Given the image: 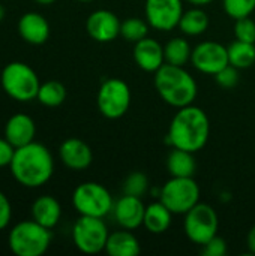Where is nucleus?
Masks as SVG:
<instances>
[{"mask_svg":"<svg viewBox=\"0 0 255 256\" xmlns=\"http://www.w3.org/2000/svg\"><path fill=\"white\" fill-rule=\"evenodd\" d=\"M210 122L207 114L195 105L179 108L168 128V141L174 148L197 153L209 141Z\"/></svg>","mask_w":255,"mask_h":256,"instance_id":"nucleus-1","label":"nucleus"},{"mask_svg":"<svg viewBox=\"0 0 255 256\" xmlns=\"http://www.w3.org/2000/svg\"><path fill=\"white\" fill-rule=\"evenodd\" d=\"M14 178L24 188L44 186L54 172V160L50 150L41 142H30L15 148L14 159L9 165Z\"/></svg>","mask_w":255,"mask_h":256,"instance_id":"nucleus-2","label":"nucleus"},{"mask_svg":"<svg viewBox=\"0 0 255 256\" xmlns=\"http://www.w3.org/2000/svg\"><path fill=\"white\" fill-rule=\"evenodd\" d=\"M155 87L161 99L177 110L192 105L198 93L194 76L183 66L168 63L155 72Z\"/></svg>","mask_w":255,"mask_h":256,"instance_id":"nucleus-3","label":"nucleus"},{"mask_svg":"<svg viewBox=\"0 0 255 256\" xmlns=\"http://www.w3.org/2000/svg\"><path fill=\"white\" fill-rule=\"evenodd\" d=\"M8 243L14 255L41 256L51 244V230L36 220H24L11 230Z\"/></svg>","mask_w":255,"mask_h":256,"instance_id":"nucleus-4","label":"nucleus"},{"mask_svg":"<svg viewBox=\"0 0 255 256\" xmlns=\"http://www.w3.org/2000/svg\"><path fill=\"white\" fill-rule=\"evenodd\" d=\"M0 84L5 93L18 102L36 99L41 87L36 72L23 62L8 63L2 70Z\"/></svg>","mask_w":255,"mask_h":256,"instance_id":"nucleus-5","label":"nucleus"},{"mask_svg":"<svg viewBox=\"0 0 255 256\" xmlns=\"http://www.w3.org/2000/svg\"><path fill=\"white\" fill-rule=\"evenodd\" d=\"M200 186L194 177H171L159 190V201L173 214H186L200 202Z\"/></svg>","mask_w":255,"mask_h":256,"instance_id":"nucleus-6","label":"nucleus"},{"mask_svg":"<svg viewBox=\"0 0 255 256\" xmlns=\"http://www.w3.org/2000/svg\"><path fill=\"white\" fill-rule=\"evenodd\" d=\"M72 206L80 216L104 219L113 213L114 201L105 186L95 182H86L75 188L72 194Z\"/></svg>","mask_w":255,"mask_h":256,"instance_id":"nucleus-7","label":"nucleus"},{"mask_svg":"<svg viewBox=\"0 0 255 256\" xmlns=\"http://www.w3.org/2000/svg\"><path fill=\"white\" fill-rule=\"evenodd\" d=\"M108 236L110 232L102 218L80 216L72 228L74 244L86 255H96L105 250Z\"/></svg>","mask_w":255,"mask_h":256,"instance_id":"nucleus-8","label":"nucleus"},{"mask_svg":"<svg viewBox=\"0 0 255 256\" xmlns=\"http://www.w3.org/2000/svg\"><path fill=\"white\" fill-rule=\"evenodd\" d=\"M96 104L99 112L110 120L123 117L131 106V88L119 78L105 80L96 96Z\"/></svg>","mask_w":255,"mask_h":256,"instance_id":"nucleus-9","label":"nucleus"},{"mask_svg":"<svg viewBox=\"0 0 255 256\" xmlns=\"http://www.w3.org/2000/svg\"><path fill=\"white\" fill-rule=\"evenodd\" d=\"M183 228L186 237L192 243L203 246L212 237L218 236V228H219L218 213L212 206L198 202L185 214Z\"/></svg>","mask_w":255,"mask_h":256,"instance_id":"nucleus-10","label":"nucleus"},{"mask_svg":"<svg viewBox=\"0 0 255 256\" xmlns=\"http://www.w3.org/2000/svg\"><path fill=\"white\" fill-rule=\"evenodd\" d=\"M146 21L158 32H171L183 15L182 0H146Z\"/></svg>","mask_w":255,"mask_h":256,"instance_id":"nucleus-11","label":"nucleus"},{"mask_svg":"<svg viewBox=\"0 0 255 256\" xmlns=\"http://www.w3.org/2000/svg\"><path fill=\"white\" fill-rule=\"evenodd\" d=\"M191 63L194 64V68L197 70H200L203 74L215 75L230 63L227 46H224L222 44L215 42V40L200 42L192 50Z\"/></svg>","mask_w":255,"mask_h":256,"instance_id":"nucleus-12","label":"nucleus"},{"mask_svg":"<svg viewBox=\"0 0 255 256\" xmlns=\"http://www.w3.org/2000/svg\"><path fill=\"white\" fill-rule=\"evenodd\" d=\"M120 20L108 9H98L87 16L86 30L89 36L101 44L114 40L120 34Z\"/></svg>","mask_w":255,"mask_h":256,"instance_id":"nucleus-13","label":"nucleus"},{"mask_svg":"<svg viewBox=\"0 0 255 256\" xmlns=\"http://www.w3.org/2000/svg\"><path fill=\"white\" fill-rule=\"evenodd\" d=\"M144 213H146V206L143 202V198L125 195V194L114 202L113 207V216L117 225L129 231H134L143 225Z\"/></svg>","mask_w":255,"mask_h":256,"instance_id":"nucleus-14","label":"nucleus"},{"mask_svg":"<svg viewBox=\"0 0 255 256\" xmlns=\"http://www.w3.org/2000/svg\"><path fill=\"white\" fill-rule=\"evenodd\" d=\"M59 156L63 165L74 171L87 170L93 162L92 148L78 138H68L63 141L59 148Z\"/></svg>","mask_w":255,"mask_h":256,"instance_id":"nucleus-15","label":"nucleus"},{"mask_svg":"<svg viewBox=\"0 0 255 256\" xmlns=\"http://www.w3.org/2000/svg\"><path fill=\"white\" fill-rule=\"evenodd\" d=\"M134 60L140 69L146 72H156L165 64L164 46L153 38L146 36L134 45Z\"/></svg>","mask_w":255,"mask_h":256,"instance_id":"nucleus-16","label":"nucleus"},{"mask_svg":"<svg viewBox=\"0 0 255 256\" xmlns=\"http://www.w3.org/2000/svg\"><path fill=\"white\" fill-rule=\"evenodd\" d=\"M36 124L27 114H14L5 124V138L15 147L20 148L35 141Z\"/></svg>","mask_w":255,"mask_h":256,"instance_id":"nucleus-17","label":"nucleus"},{"mask_svg":"<svg viewBox=\"0 0 255 256\" xmlns=\"http://www.w3.org/2000/svg\"><path fill=\"white\" fill-rule=\"evenodd\" d=\"M20 36L30 45H42L50 38V24L38 12H27L18 21Z\"/></svg>","mask_w":255,"mask_h":256,"instance_id":"nucleus-18","label":"nucleus"},{"mask_svg":"<svg viewBox=\"0 0 255 256\" xmlns=\"http://www.w3.org/2000/svg\"><path fill=\"white\" fill-rule=\"evenodd\" d=\"M32 218L42 226L53 230L62 218V207L54 196L42 195L32 204Z\"/></svg>","mask_w":255,"mask_h":256,"instance_id":"nucleus-19","label":"nucleus"},{"mask_svg":"<svg viewBox=\"0 0 255 256\" xmlns=\"http://www.w3.org/2000/svg\"><path fill=\"white\" fill-rule=\"evenodd\" d=\"M105 252L110 256H138L141 246L138 238L129 230H120L108 236Z\"/></svg>","mask_w":255,"mask_h":256,"instance_id":"nucleus-20","label":"nucleus"},{"mask_svg":"<svg viewBox=\"0 0 255 256\" xmlns=\"http://www.w3.org/2000/svg\"><path fill=\"white\" fill-rule=\"evenodd\" d=\"M173 222V213L161 202H152L146 207L143 226L152 234H164Z\"/></svg>","mask_w":255,"mask_h":256,"instance_id":"nucleus-21","label":"nucleus"},{"mask_svg":"<svg viewBox=\"0 0 255 256\" xmlns=\"http://www.w3.org/2000/svg\"><path fill=\"white\" fill-rule=\"evenodd\" d=\"M167 170L171 177H194L197 170L194 153L173 147L167 158Z\"/></svg>","mask_w":255,"mask_h":256,"instance_id":"nucleus-22","label":"nucleus"},{"mask_svg":"<svg viewBox=\"0 0 255 256\" xmlns=\"http://www.w3.org/2000/svg\"><path fill=\"white\" fill-rule=\"evenodd\" d=\"M209 22L210 20L207 12L200 6H194L183 12L177 27L186 36H200L209 28Z\"/></svg>","mask_w":255,"mask_h":256,"instance_id":"nucleus-23","label":"nucleus"},{"mask_svg":"<svg viewBox=\"0 0 255 256\" xmlns=\"http://www.w3.org/2000/svg\"><path fill=\"white\" fill-rule=\"evenodd\" d=\"M228 62L237 69H248L255 63V44L234 40L227 46Z\"/></svg>","mask_w":255,"mask_h":256,"instance_id":"nucleus-24","label":"nucleus"},{"mask_svg":"<svg viewBox=\"0 0 255 256\" xmlns=\"http://www.w3.org/2000/svg\"><path fill=\"white\" fill-rule=\"evenodd\" d=\"M192 48L185 38H173L164 45V57L165 63L174 66H185L191 62Z\"/></svg>","mask_w":255,"mask_h":256,"instance_id":"nucleus-25","label":"nucleus"},{"mask_svg":"<svg viewBox=\"0 0 255 256\" xmlns=\"http://www.w3.org/2000/svg\"><path fill=\"white\" fill-rule=\"evenodd\" d=\"M36 99L48 108L60 106L66 99V88L60 81H47L41 84Z\"/></svg>","mask_w":255,"mask_h":256,"instance_id":"nucleus-26","label":"nucleus"},{"mask_svg":"<svg viewBox=\"0 0 255 256\" xmlns=\"http://www.w3.org/2000/svg\"><path fill=\"white\" fill-rule=\"evenodd\" d=\"M149 22L141 18H128L120 26V36L128 42H138L149 33Z\"/></svg>","mask_w":255,"mask_h":256,"instance_id":"nucleus-27","label":"nucleus"},{"mask_svg":"<svg viewBox=\"0 0 255 256\" xmlns=\"http://www.w3.org/2000/svg\"><path fill=\"white\" fill-rule=\"evenodd\" d=\"M149 192V178L146 174L135 171L131 172L123 182V194L131 196L143 198Z\"/></svg>","mask_w":255,"mask_h":256,"instance_id":"nucleus-28","label":"nucleus"},{"mask_svg":"<svg viewBox=\"0 0 255 256\" xmlns=\"http://www.w3.org/2000/svg\"><path fill=\"white\" fill-rule=\"evenodd\" d=\"M224 12L236 20L251 16V14L255 10V0H222Z\"/></svg>","mask_w":255,"mask_h":256,"instance_id":"nucleus-29","label":"nucleus"},{"mask_svg":"<svg viewBox=\"0 0 255 256\" xmlns=\"http://www.w3.org/2000/svg\"><path fill=\"white\" fill-rule=\"evenodd\" d=\"M234 36L237 40L255 44V21L249 16L236 20L234 24Z\"/></svg>","mask_w":255,"mask_h":256,"instance_id":"nucleus-30","label":"nucleus"},{"mask_svg":"<svg viewBox=\"0 0 255 256\" xmlns=\"http://www.w3.org/2000/svg\"><path fill=\"white\" fill-rule=\"evenodd\" d=\"M213 76H215V81L222 88H234L239 84V69L230 63L225 68H222L218 74H215Z\"/></svg>","mask_w":255,"mask_h":256,"instance_id":"nucleus-31","label":"nucleus"},{"mask_svg":"<svg viewBox=\"0 0 255 256\" xmlns=\"http://www.w3.org/2000/svg\"><path fill=\"white\" fill-rule=\"evenodd\" d=\"M201 254L204 256H224L227 254V242L222 237L215 236L206 244H203Z\"/></svg>","mask_w":255,"mask_h":256,"instance_id":"nucleus-32","label":"nucleus"},{"mask_svg":"<svg viewBox=\"0 0 255 256\" xmlns=\"http://www.w3.org/2000/svg\"><path fill=\"white\" fill-rule=\"evenodd\" d=\"M15 154V147L6 140L0 138V168L9 166Z\"/></svg>","mask_w":255,"mask_h":256,"instance_id":"nucleus-33","label":"nucleus"},{"mask_svg":"<svg viewBox=\"0 0 255 256\" xmlns=\"http://www.w3.org/2000/svg\"><path fill=\"white\" fill-rule=\"evenodd\" d=\"M11 216H12L11 202H9L8 196L3 192H0V231L5 230L9 225Z\"/></svg>","mask_w":255,"mask_h":256,"instance_id":"nucleus-34","label":"nucleus"},{"mask_svg":"<svg viewBox=\"0 0 255 256\" xmlns=\"http://www.w3.org/2000/svg\"><path fill=\"white\" fill-rule=\"evenodd\" d=\"M246 244H248V249L249 252L255 255V226H252L248 232V237H246Z\"/></svg>","mask_w":255,"mask_h":256,"instance_id":"nucleus-35","label":"nucleus"},{"mask_svg":"<svg viewBox=\"0 0 255 256\" xmlns=\"http://www.w3.org/2000/svg\"><path fill=\"white\" fill-rule=\"evenodd\" d=\"M188 3H191V4H194V6H200V8H203V6H206V4H209V3H212L213 0H186Z\"/></svg>","mask_w":255,"mask_h":256,"instance_id":"nucleus-36","label":"nucleus"},{"mask_svg":"<svg viewBox=\"0 0 255 256\" xmlns=\"http://www.w3.org/2000/svg\"><path fill=\"white\" fill-rule=\"evenodd\" d=\"M35 2H38L39 4H51V3H54L56 0H35Z\"/></svg>","mask_w":255,"mask_h":256,"instance_id":"nucleus-37","label":"nucleus"},{"mask_svg":"<svg viewBox=\"0 0 255 256\" xmlns=\"http://www.w3.org/2000/svg\"><path fill=\"white\" fill-rule=\"evenodd\" d=\"M5 12H6V10H5V8H3V6L0 4V21H2L3 18H5Z\"/></svg>","mask_w":255,"mask_h":256,"instance_id":"nucleus-38","label":"nucleus"},{"mask_svg":"<svg viewBox=\"0 0 255 256\" xmlns=\"http://www.w3.org/2000/svg\"><path fill=\"white\" fill-rule=\"evenodd\" d=\"M78 2H93V0H78Z\"/></svg>","mask_w":255,"mask_h":256,"instance_id":"nucleus-39","label":"nucleus"}]
</instances>
